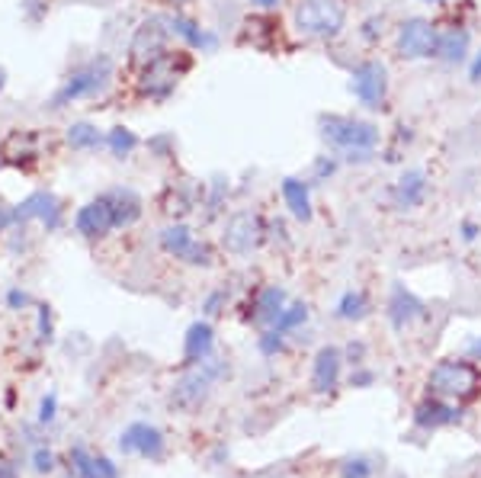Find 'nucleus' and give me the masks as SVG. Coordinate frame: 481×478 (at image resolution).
Returning <instances> with one entry per match:
<instances>
[{"label": "nucleus", "mask_w": 481, "mask_h": 478, "mask_svg": "<svg viewBox=\"0 0 481 478\" xmlns=\"http://www.w3.org/2000/svg\"><path fill=\"white\" fill-rule=\"evenodd\" d=\"M112 74H116L112 58L110 55H94L90 62L77 64V68L61 80V87L52 94L48 106L58 112V110H64V106L77 103V100H94V96H100L106 87H110Z\"/></svg>", "instance_id": "f257e3e1"}, {"label": "nucleus", "mask_w": 481, "mask_h": 478, "mask_svg": "<svg viewBox=\"0 0 481 478\" xmlns=\"http://www.w3.org/2000/svg\"><path fill=\"white\" fill-rule=\"evenodd\" d=\"M427 385H430V391L436 399L465 405V401H475L481 395V373L469 359H440L430 369Z\"/></svg>", "instance_id": "f03ea898"}, {"label": "nucleus", "mask_w": 481, "mask_h": 478, "mask_svg": "<svg viewBox=\"0 0 481 478\" xmlns=\"http://www.w3.org/2000/svg\"><path fill=\"white\" fill-rule=\"evenodd\" d=\"M346 26L344 0H298L296 29L305 39H334Z\"/></svg>", "instance_id": "7ed1b4c3"}, {"label": "nucleus", "mask_w": 481, "mask_h": 478, "mask_svg": "<svg viewBox=\"0 0 481 478\" xmlns=\"http://www.w3.org/2000/svg\"><path fill=\"white\" fill-rule=\"evenodd\" d=\"M321 136L344 154L372 152L379 144V128L366 120H353V116H321Z\"/></svg>", "instance_id": "20e7f679"}, {"label": "nucleus", "mask_w": 481, "mask_h": 478, "mask_svg": "<svg viewBox=\"0 0 481 478\" xmlns=\"http://www.w3.org/2000/svg\"><path fill=\"white\" fill-rule=\"evenodd\" d=\"M186 68H190V58H186L183 52H167V55H160L158 62L144 64L142 74H138V90H142V96L160 103V100H167L176 90L180 74H183Z\"/></svg>", "instance_id": "39448f33"}, {"label": "nucleus", "mask_w": 481, "mask_h": 478, "mask_svg": "<svg viewBox=\"0 0 481 478\" xmlns=\"http://www.w3.org/2000/svg\"><path fill=\"white\" fill-rule=\"evenodd\" d=\"M264 235H266V225L264 218H260V212L240 209V212H234V216L224 222L222 247L234 257H248L250 251H257V247L264 244Z\"/></svg>", "instance_id": "423d86ee"}, {"label": "nucleus", "mask_w": 481, "mask_h": 478, "mask_svg": "<svg viewBox=\"0 0 481 478\" xmlns=\"http://www.w3.org/2000/svg\"><path fill=\"white\" fill-rule=\"evenodd\" d=\"M170 39H174V32H170V26H167V20H164V16L144 20V23L135 29V36H132L128 58H132V64L142 71L144 64H151V62H158L160 55H167Z\"/></svg>", "instance_id": "0eeeda50"}, {"label": "nucleus", "mask_w": 481, "mask_h": 478, "mask_svg": "<svg viewBox=\"0 0 481 478\" xmlns=\"http://www.w3.org/2000/svg\"><path fill=\"white\" fill-rule=\"evenodd\" d=\"M436 39H440V32L430 20L424 16H411L404 23L398 26V48L401 58H408V62H420V58H436Z\"/></svg>", "instance_id": "6e6552de"}, {"label": "nucleus", "mask_w": 481, "mask_h": 478, "mask_svg": "<svg viewBox=\"0 0 481 478\" xmlns=\"http://www.w3.org/2000/svg\"><path fill=\"white\" fill-rule=\"evenodd\" d=\"M160 251L176 257V260L192 263V267H208V263H212V251H208L202 241L192 238V232L183 222H174L160 232Z\"/></svg>", "instance_id": "1a4fd4ad"}, {"label": "nucleus", "mask_w": 481, "mask_h": 478, "mask_svg": "<svg viewBox=\"0 0 481 478\" xmlns=\"http://www.w3.org/2000/svg\"><path fill=\"white\" fill-rule=\"evenodd\" d=\"M353 94L366 110H379L385 103V96H388V68L379 58L363 62L353 71Z\"/></svg>", "instance_id": "9d476101"}, {"label": "nucleus", "mask_w": 481, "mask_h": 478, "mask_svg": "<svg viewBox=\"0 0 481 478\" xmlns=\"http://www.w3.org/2000/svg\"><path fill=\"white\" fill-rule=\"evenodd\" d=\"M13 225H26V222H42L45 225V232H55L58 225H61V200H58L55 193L39 190V193H29L23 202H16L13 209Z\"/></svg>", "instance_id": "9b49d317"}, {"label": "nucleus", "mask_w": 481, "mask_h": 478, "mask_svg": "<svg viewBox=\"0 0 481 478\" xmlns=\"http://www.w3.org/2000/svg\"><path fill=\"white\" fill-rule=\"evenodd\" d=\"M119 449L122 453H135L144 459H160L164 456V433L151 424H128L126 431L119 433Z\"/></svg>", "instance_id": "f8f14e48"}, {"label": "nucleus", "mask_w": 481, "mask_h": 478, "mask_svg": "<svg viewBox=\"0 0 481 478\" xmlns=\"http://www.w3.org/2000/svg\"><path fill=\"white\" fill-rule=\"evenodd\" d=\"M74 228H77V235H84V238H90V241H100L110 232H116L112 209H110V202H106V196H96L94 202L80 206L77 216H74Z\"/></svg>", "instance_id": "ddd939ff"}, {"label": "nucleus", "mask_w": 481, "mask_h": 478, "mask_svg": "<svg viewBox=\"0 0 481 478\" xmlns=\"http://www.w3.org/2000/svg\"><path fill=\"white\" fill-rule=\"evenodd\" d=\"M216 373H218V367L216 369H206V363H200V369L186 373L183 379L174 385V401L180 408H186V411L200 408L202 401H206L208 389H212V379H216Z\"/></svg>", "instance_id": "4468645a"}, {"label": "nucleus", "mask_w": 481, "mask_h": 478, "mask_svg": "<svg viewBox=\"0 0 481 478\" xmlns=\"http://www.w3.org/2000/svg\"><path fill=\"white\" fill-rule=\"evenodd\" d=\"M106 202L112 209V222L116 228H128V225H135L142 218V196L135 190H128V186H112V190L103 193Z\"/></svg>", "instance_id": "2eb2a0df"}, {"label": "nucleus", "mask_w": 481, "mask_h": 478, "mask_svg": "<svg viewBox=\"0 0 481 478\" xmlns=\"http://www.w3.org/2000/svg\"><path fill=\"white\" fill-rule=\"evenodd\" d=\"M388 318H392L395 331H404V327H411L417 318H424V302H420L414 293H408L404 286H395L392 299H388Z\"/></svg>", "instance_id": "dca6fc26"}, {"label": "nucleus", "mask_w": 481, "mask_h": 478, "mask_svg": "<svg viewBox=\"0 0 481 478\" xmlns=\"http://www.w3.org/2000/svg\"><path fill=\"white\" fill-rule=\"evenodd\" d=\"M340 367H344V353L337 347H321L314 353V367H312V385L314 391H330L340 383Z\"/></svg>", "instance_id": "f3484780"}, {"label": "nucleus", "mask_w": 481, "mask_h": 478, "mask_svg": "<svg viewBox=\"0 0 481 478\" xmlns=\"http://www.w3.org/2000/svg\"><path fill=\"white\" fill-rule=\"evenodd\" d=\"M4 161L13 164L20 170H29L36 161H39V148H36V136L32 132H10L4 148H0Z\"/></svg>", "instance_id": "a211bd4d"}, {"label": "nucleus", "mask_w": 481, "mask_h": 478, "mask_svg": "<svg viewBox=\"0 0 481 478\" xmlns=\"http://www.w3.org/2000/svg\"><path fill=\"white\" fill-rule=\"evenodd\" d=\"M212 347H216V331H212V325H208V321H192L190 331H186V337H183L186 363L200 367L202 359L212 357Z\"/></svg>", "instance_id": "6ab92c4d"}, {"label": "nucleus", "mask_w": 481, "mask_h": 478, "mask_svg": "<svg viewBox=\"0 0 481 478\" xmlns=\"http://www.w3.org/2000/svg\"><path fill=\"white\" fill-rule=\"evenodd\" d=\"M286 305H289L286 289H282V286H264L260 293H257V299H254V311H250V318H254L257 325L273 327Z\"/></svg>", "instance_id": "aec40b11"}, {"label": "nucleus", "mask_w": 481, "mask_h": 478, "mask_svg": "<svg viewBox=\"0 0 481 478\" xmlns=\"http://www.w3.org/2000/svg\"><path fill=\"white\" fill-rule=\"evenodd\" d=\"M427 196V174L424 170H408L392 190V200L398 209H417Z\"/></svg>", "instance_id": "412c9836"}, {"label": "nucleus", "mask_w": 481, "mask_h": 478, "mask_svg": "<svg viewBox=\"0 0 481 478\" xmlns=\"http://www.w3.org/2000/svg\"><path fill=\"white\" fill-rule=\"evenodd\" d=\"M282 200H286L289 212L298 218V222H312V190H308V184L305 180H298V177H286L282 180Z\"/></svg>", "instance_id": "4be33fe9"}, {"label": "nucleus", "mask_w": 481, "mask_h": 478, "mask_svg": "<svg viewBox=\"0 0 481 478\" xmlns=\"http://www.w3.org/2000/svg\"><path fill=\"white\" fill-rule=\"evenodd\" d=\"M167 20V26H170V32L174 36H180V39L186 42L190 48H200V52H208V48H216V36L212 32H206L202 26H196L192 20H186L183 13H174V16H164Z\"/></svg>", "instance_id": "5701e85b"}, {"label": "nucleus", "mask_w": 481, "mask_h": 478, "mask_svg": "<svg viewBox=\"0 0 481 478\" xmlns=\"http://www.w3.org/2000/svg\"><path fill=\"white\" fill-rule=\"evenodd\" d=\"M462 417V411L452 405H443V401H420L414 411V421L417 427H424V431H433V427H446V424H456Z\"/></svg>", "instance_id": "b1692460"}, {"label": "nucleus", "mask_w": 481, "mask_h": 478, "mask_svg": "<svg viewBox=\"0 0 481 478\" xmlns=\"http://www.w3.org/2000/svg\"><path fill=\"white\" fill-rule=\"evenodd\" d=\"M64 138H68V144H71L74 152H96V148H106V136L100 132V126L96 122H71L68 126V132H64Z\"/></svg>", "instance_id": "393cba45"}, {"label": "nucleus", "mask_w": 481, "mask_h": 478, "mask_svg": "<svg viewBox=\"0 0 481 478\" xmlns=\"http://www.w3.org/2000/svg\"><path fill=\"white\" fill-rule=\"evenodd\" d=\"M469 55V32L465 29H446L436 39V58H443L446 64H459Z\"/></svg>", "instance_id": "a878e982"}, {"label": "nucleus", "mask_w": 481, "mask_h": 478, "mask_svg": "<svg viewBox=\"0 0 481 478\" xmlns=\"http://www.w3.org/2000/svg\"><path fill=\"white\" fill-rule=\"evenodd\" d=\"M106 148H110L112 158H128L138 148V136L126 126H112L106 132Z\"/></svg>", "instance_id": "bb28decb"}, {"label": "nucleus", "mask_w": 481, "mask_h": 478, "mask_svg": "<svg viewBox=\"0 0 481 478\" xmlns=\"http://www.w3.org/2000/svg\"><path fill=\"white\" fill-rule=\"evenodd\" d=\"M369 315V299L363 293H344L340 305H337V318L344 321H363Z\"/></svg>", "instance_id": "cd10ccee"}, {"label": "nucleus", "mask_w": 481, "mask_h": 478, "mask_svg": "<svg viewBox=\"0 0 481 478\" xmlns=\"http://www.w3.org/2000/svg\"><path fill=\"white\" fill-rule=\"evenodd\" d=\"M308 321V305L305 302H292L282 309V315L276 318V325H273V331H280V334H286V331H292V327L305 325Z\"/></svg>", "instance_id": "c85d7f7f"}, {"label": "nucleus", "mask_w": 481, "mask_h": 478, "mask_svg": "<svg viewBox=\"0 0 481 478\" xmlns=\"http://www.w3.org/2000/svg\"><path fill=\"white\" fill-rule=\"evenodd\" d=\"M71 469L77 472L80 478H96V456H90L84 447L71 449Z\"/></svg>", "instance_id": "c756f323"}, {"label": "nucleus", "mask_w": 481, "mask_h": 478, "mask_svg": "<svg viewBox=\"0 0 481 478\" xmlns=\"http://www.w3.org/2000/svg\"><path fill=\"white\" fill-rule=\"evenodd\" d=\"M340 475H344V478H369V475H372V463H369V459H363V456H356V459H346L344 469H340Z\"/></svg>", "instance_id": "7c9ffc66"}, {"label": "nucleus", "mask_w": 481, "mask_h": 478, "mask_svg": "<svg viewBox=\"0 0 481 478\" xmlns=\"http://www.w3.org/2000/svg\"><path fill=\"white\" fill-rule=\"evenodd\" d=\"M32 469L39 472V475L52 472V469H55V453H52V449H45V447H39L36 453H32Z\"/></svg>", "instance_id": "2f4dec72"}, {"label": "nucleus", "mask_w": 481, "mask_h": 478, "mask_svg": "<svg viewBox=\"0 0 481 478\" xmlns=\"http://www.w3.org/2000/svg\"><path fill=\"white\" fill-rule=\"evenodd\" d=\"M55 411H58V399H55V391H48L45 399L39 401V424L55 421Z\"/></svg>", "instance_id": "473e14b6"}, {"label": "nucleus", "mask_w": 481, "mask_h": 478, "mask_svg": "<svg viewBox=\"0 0 481 478\" xmlns=\"http://www.w3.org/2000/svg\"><path fill=\"white\" fill-rule=\"evenodd\" d=\"M39 341H52V309L39 305Z\"/></svg>", "instance_id": "72a5a7b5"}, {"label": "nucleus", "mask_w": 481, "mask_h": 478, "mask_svg": "<svg viewBox=\"0 0 481 478\" xmlns=\"http://www.w3.org/2000/svg\"><path fill=\"white\" fill-rule=\"evenodd\" d=\"M260 350H264V353L282 350V334H280V331H273V327H270V331H266V334L260 337Z\"/></svg>", "instance_id": "f704fd0d"}, {"label": "nucleus", "mask_w": 481, "mask_h": 478, "mask_svg": "<svg viewBox=\"0 0 481 478\" xmlns=\"http://www.w3.org/2000/svg\"><path fill=\"white\" fill-rule=\"evenodd\" d=\"M376 383V375L369 373V369H356V373L350 375V385H356V389H366V385Z\"/></svg>", "instance_id": "c9c22d12"}, {"label": "nucleus", "mask_w": 481, "mask_h": 478, "mask_svg": "<svg viewBox=\"0 0 481 478\" xmlns=\"http://www.w3.org/2000/svg\"><path fill=\"white\" fill-rule=\"evenodd\" d=\"M7 305H10V309H26V305H29V295L20 293V289H10V293H7Z\"/></svg>", "instance_id": "e433bc0d"}, {"label": "nucleus", "mask_w": 481, "mask_h": 478, "mask_svg": "<svg viewBox=\"0 0 481 478\" xmlns=\"http://www.w3.org/2000/svg\"><path fill=\"white\" fill-rule=\"evenodd\" d=\"M334 168H337V161H330V158L314 161V174H318V177H330V174H334Z\"/></svg>", "instance_id": "4c0bfd02"}, {"label": "nucleus", "mask_w": 481, "mask_h": 478, "mask_svg": "<svg viewBox=\"0 0 481 478\" xmlns=\"http://www.w3.org/2000/svg\"><path fill=\"white\" fill-rule=\"evenodd\" d=\"M224 302V293H216V295H208V302H206V315H218V305Z\"/></svg>", "instance_id": "58836bf2"}, {"label": "nucleus", "mask_w": 481, "mask_h": 478, "mask_svg": "<svg viewBox=\"0 0 481 478\" xmlns=\"http://www.w3.org/2000/svg\"><path fill=\"white\" fill-rule=\"evenodd\" d=\"M10 228H13V212H10V209H0V235L10 232Z\"/></svg>", "instance_id": "ea45409f"}, {"label": "nucleus", "mask_w": 481, "mask_h": 478, "mask_svg": "<svg viewBox=\"0 0 481 478\" xmlns=\"http://www.w3.org/2000/svg\"><path fill=\"white\" fill-rule=\"evenodd\" d=\"M475 235H478V225H475V222H465V225H462V238H465V241H475Z\"/></svg>", "instance_id": "a19ab883"}, {"label": "nucleus", "mask_w": 481, "mask_h": 478, "mask_svg": "<svg viewBox=\"0 0 481 478\" xmlns=\"http://www.w3.org/2000/svg\"><path fill=\"white\" fill-rule=\"evenodd\" d=\"M346 357H350V363H360V357H363V343H350V350H346Z\"/></svg>", "instance_id": "79ce46f5"}, {"label": "nucleus", "mask_w": 481, "mask_h": 478, "mask_svg": "<svg viewBox=\"0 0 481 478\" xmlns=\"http://www.w3.org/2000/svg\"><path fill=\"white\" fill-rule=\"evenodd\" d=\"M0 478H20V475H16V469H13V466L0 463Z\"/></svg>", "instance_id": "37998d69"}, {"label": "nucleus", "mask_w": 481, "mask_h": 478, "mask_svg": "<svg viewBox=\"0 0 481 478\" xmlns=\"http://www.w3.org/2000/svg\"><path fill=\"white\" fill-rule=\"evenodd\" d=\"M469 78H472L475 84H478V80H481V55L475 58V64H472V74H469Z\"/></svg>", "instance_id": "c03bdc74"}, {"label": "nucleus", "mask_w": 481, "mask_h": 478, "mask_svg": "<svg viewBox=\"0 0 481 478\" xmlns=\"http://www.w3.org/2000/svg\"><path fill=\"white\" fill-rule=\"evenodd\" d=\"M257 7L260 10H273V7H280V0H254Z\"/></svg>", "instance_id": "a18cd8bd"}, {"label": "nucleus", "mask_w": 481, "mask_h": 478, "mask_svg": "<svg viewBox=\"0 0 481 478\" xmlns=\"http://www.w3.org/2000/svg\"><path fill=\"white\" fill-rule=\"evenodd\" d=\"M469 353H472V357H478V359H481V337H475V341L469 343Z\"/></svg>", "instance_id": "49530a36"}, {"label": "nucleus", "mask_w": 481, "mask_h": 478, "mask_svg": "<svg viewBox=\"0 0 481 478\" xmlns=\"http://www.w3.org/2000/svg\"><path fill=\"white\" fill-rule=\"evenodd\" d=\"M4 87H7V71L0 68V94H4Z\"/></svg>", "instance_id": "de8ad7c7"}, {"label": "nucleus", "mask_w": 481, "mask_h": 478, "mask_svg": "<svg viewBox=\"0 0 481 478\" xmlns=\"http://www.w3.org/2000/svg\"><path fill=\"white\" fill-rule=\"evenodd\" d=\"M424 4H443V0H424Z\"/></svg>", "instance_id": "09e8293b"}]
</instances>
